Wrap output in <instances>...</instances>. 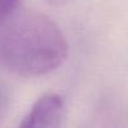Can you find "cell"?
<instances>
[{
    "mask_svg": "<svg viewBox=\"0 0 128 128\" xmlns=\"http://www.w3.org/2000/svg\"><path fill=\"white\" fill-rule=\"evenodd\" d=\"M9 18L0 38V55L10 70L23 77H42L67 60V39L45 14L24 9Z\"/></svg>",
    "mask_w": 128,
    "mask_h": 128,
    "instance_id": "6da1fadb",
    "label": "cell"
},
{
    "mask_svg": "<svg viewBox=\"0 0 128 128\" xmlns=\"http://www.w3.org/2000/svg\"><path fill=\"white\" fill-rule=\"evenodd\" d=\"M66 117V100L59 94L40 97L29 113L23 118L20 127H59Z\"/></svg>",
    "mask_w": 128,
    "mask_h": 128,
    "instance_id": "7a4b0ae2",
    "label": "cell"
},
{
    "mask_svg": "<svg viewBox=\"0 0 128 128\" xmlns=\"http://www.w3.org/2000/svg\"><path fill=\"white\" fill-rule=\"evenodd\" d=\"M22 0H0V22L6 20L16 12Z\"/></svg>",
    "mask_w": 128,
    "mask_h": 128,
    "instance_id": "3957f363",
    "label": "cell"
},
{
    "mask_svg": "<svg viewBox=\"0 0 128 128\" xmlns=\"http://www.w3.org/2000/svg\"><path fill=\"white\" fill-rule=\"evenodd\" d=\"M9 106V93L5 88H0V117H3Z\"/></svg>",
    "mask_w": 128,
    "mask_h": 128,
    "instance_id": "277c9868",
    "label": "cell"
},
{
    "mask_svg": "<svg viewBox=\"0 0 128 128\" xmlns=\"http://www.w3.org/2000/svg\"><path fill=\"white\" fill-rule=\"evenodd\" d=\"M45 2L53 6H64V5L72 3L73 0H45Z\"/></svg>",
    "mask_w": 128,
    "mask_h": 128,
    "instance_id": "5b68a950",
    "label": "cell"
}]
</instances>
